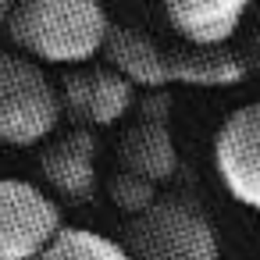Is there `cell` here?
Here are the masks:
<instances>
[{
	"instance_id": "10",
	"label": "cell",
	"mask_w": 260,
	"mask_h": 260,
	"mask_svg": "<svg viewBox=\"0 0 260 260\" xmlns=\"http://www.w3.org/2000/svg\"><path fill=\"white\" fill-rule=\"evenodd\" d=\"M121 171L139 175L153 185L168 182L178 171V150L171 128L153 121H136L121 139Z\"/></svg>"
},
{
	"instance_id": "4",
	"label": "cell",
	"mask_w": 260,
	"mask_h": 260,
	"mask_svg": "<svg viewBox=\"0 0 260 260\" xmlns=\"http://www.w3.org/2000/svg\"><path fill=\"white\" fill-rule=\"evenodd\" d=\"M128 260H217V235L203 210L185 200H153L128 221Z\"/></svg>"
},
{
	"instance_id": "14",
	"label": "cell",
	"mask_w": 260,
	"mask_h": 260,
	"mask_svg": "<svg viewBox=\"0 0 260 260\" xmlns=\"http://www.w3.org/2000/svg\"><path fill=\"white\" fill-rule=\"evenodd\" d=\"M11 11H15V0H0V25H8Z\"/></svg>"
},
{
	"instance_id": "5",
	"label": "cell",
	"mask_w": 260,
	"mask_h": 260,
	"mask_svg": "<svg viewBox=\"0 0 260 260\" xmlns=\"http://www.w3.org/2000/svg\"><path fill=\"white\" fill-rule=\"evenodd\" d=\"M61 232L64 217L54 192L22 178H0V260H40Z\"/></svg>"
},
{
	"instance_id": "13",
	"label": "cell",
	"mask_w": 260,
	"mask_h": 260,
	"mask_svg": "<svg viewBox=\"0 0 260 260\" xmlns=\"http://www.w3.org/2000/svg\"><path fill=\"white\" fill-rule=\"evenodd\" d=\"M249 68L260 75V32H256V40L249 43Z\"/></svg>"
},
{
	"instance_id": "9",
	"label": "cell",
	"mask_w": 260,
	"mask_h": 260,
	"mask_svg": "<svg viewBox=\"0 0 260 260\" xmlns=\"http://www.w3.org/2000/svg\"><path fill=\"white\" fill-rule=\"evenodd\" d=\"M249 11V0H164L171 29L189 47H224Z\"/></svg>"
},
{
	"instance_id": "7",
	"label": "cell",
	"mask_w": 260,
	"mask_h": 260,
	"mask_svg": "<svg viewBox=\"0 0 260 260\" xmlns=\"http://www.w3.org/2000/svg\"><path fill=\"white\" fill-rule=\"evenodd\" d=\"M61 107L82 125V128H107V125H118L132 107H136V86L114 72L111 64L104 68H93V64H82V68H72L64 79H61Z\"/></svg>"
},
{
	"instance_id": "12",
	"label": "cell",
	"mask_w": 260,
	"mask_h": 260,
	"mask_svg": "<svg viewBox=\"0 0 260 260\" xmlns=\"http://www.w3.org/2000/svg\"><path fill=\"white\" fill-rule=\"evenodd\" d=\"M111 200H114L118 210H125L128 217H136V214H143V210L157 200V185L146 182V178H139V175L118 171V175L111 178Z\"/></svg>"
},
{
	"instance_id": "3",
	"label": "cell",
	"mask_w": 260,
	"mask_h": 260,
	"mask_svg": "<svg viewBox=\"0 0 260 260\" xmlns=\"http://www.w3.org/2000/svg\"><path fill=\"white\" fill-rule=\"evenodd\" d=\"M64 118L61 89L25 54L0 47V143L36 146L57 132Z\"/></svg>"
},
{
	"instance_id": "11",
	"label": "cell",
	"mask_w": 260,
	"mask_h": 260,
	"mask_svg": "<svg viewBox=\"0 0 260 260\" xmlns=\"http://www.w3.org/2000/svg\"><path fill=\"white\" fill-rule=\"evenodd\" d=\"M40 260H128L125 246L93 232V228H64L43 253Z\"/></svg>"
},
{
	"instance_id": "2",
	"label": "cell",
	"mask_w": 260,
	"mask_h": 260,
	"mask_svg": "<svg viewBox=\"0 0 260 260\" xmlns=\"http://www.w3.org/2000/svg\"><path fill=\"white\" fill-rule=\"evenodd\" d=\"M111 25L104 0H15L8 36L29 61L82 68L104 54Z\"/></svg>"
},
{
	"instance_id": "1",
	"label": "cell",
	"mask_w": 260,
	"mask_h": 260,
	"mask_svg": "<svg viewBox=\"0 0 260 260\" xmlns=\"http://www.w3.org/2000/svg\"><path fill=\"white\" fill-rule=\"evenodd\" d=\"M100 57L136 89H224L246 79V61L224 47H164L132 25H111Z\"/></svg>"
},
{
	"instance_id": "8",
	"label": "cell",
	"mask_w": 260,
	"mask_h": 260,
	"mask_svg": "<svg viewBox=\"0 0 260 260\" xmlns=\"http://www.w3.org/2000/svg\"><path fill=\"white\" fill-rule=\"evenodd\" d=\"M40 171L57 196L72 203L89 200L96 192V136L89 128H75L57 139L50 136L40 157Z\"/></svg>"
},
{
	"instance_id": "6",
	"label": "cell",
	"mask_w": 260,
	"mask_h": 260,
	"mask_svg": "<svg viewBox=\"0 0 260 260\" xmlns=\"http://www.w3.org/2000/svg\"><path fill=\"white\" fill-rule=\"evenodd\" d=\"M214 168L232 200L260 214V100L235 107L214 136Z\"/></svg>"
}]
</instances>
